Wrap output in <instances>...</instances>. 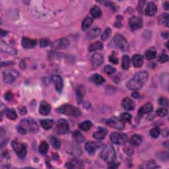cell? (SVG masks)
Instances as JSON below:
<instances>
[{
  "instance_id": "obj_5",
  "label": "cell",
  "mask_w": 169,
  "mask_h": 169,
  "mask_svg": "<svg viewBox=\"0 0 169 169\" xmlns=\"http://www.w3.org/2000/svg\"><path fill=\"white\" fill-rule=\"evenodd\" d=\"M20 126L25 129L27 131H35L38 129V126L35 121L31 118L23 119L21 121Z\"/></svg>"
},
{
  "instance_id": "obj_31",
  "label": "cell",
  "mask_w": 169,
  "mask_h": 169,
  "mask_svg": "<svg viewBox=\"0 0 169 169\" xmlns=\"http://www.w3.org/2000/svg\"><path fill=\"white\" fill-rule=\"evenodd\" d=\"M92 81H93L94 83L97 84V85H101L103 84L105 80L103 76H101L98 74H94L93 76H92Z\"/></svg>"
},
{
  "instance_id": "obj_47",
  "label": "cell",
  "mask_w": 169,
  "mask_h": 169,
  "mask_svg": "<svg viewBox=\"0 0 169 169\" xmlns=\"http://www.w3.org/2000/svg\"><path fill=\"white\" fill-rule=\"evenodd\" d=\"M159 104L161 106H167L168 105V101L166 98L161 97L159 99Z\"/></svg>"
},
{
  "instance_id": "obj_27",
  "label": "cell",
  "mask_w": 169,
  "mask_h": 169,
  "mask_svg": "<svg viewBox=\"0 0 169 169\" xmlns=\"http://www.w3.org/2000/svg\"><path fill=\"white\" fill-rule=\"evenodd\" d=\"M101 30L99 28H94L92 29L90 32H89L87 34V38L89 39H93L96 38L101 33Z\"/></svg>"
},
{
  "instance_id": "obj_39",
  "label": "cell",
  "mask_w": 169,
  "mask_h": 169,
  "mask_svg": "<svg viewBox=\"0 0 169 169\" xmlns=\"http://www.w3.org/2000/svg\"><path fill=\"white\" fill-rule=\"evenodd\" d=\"M130 67V58L128 56L125 55L122 58V68L124 69H128Z\"/></svg>"
},
{
  "instance_id": "obj_23",
  "label": "cell",
  "mask_w": 169,
  "mask_h": 169,
  "mask_svg": "<svg viewBox=\"0 0 169 169\" xmlns=\"http://www.w3.org/2000/svg\"><path fill=\"white\" fill-rule=\"evenodd\" d=\"M41 124L44 130H49L54 124V121L50 119H45L41 121Z\"/></svg>"
},
{
  "instance_id": "obj_45",
  "label": "cell",
  "mask_w": 169,
  "mask_h": 169,
  "mask_svg": "<svg viewBox=\"0 0 169 169\" xmlns=\"http://www.w3.org/2000/svg\"><path fill=\"white\" fill-rule=\"evenodd\" d=\"M111 34V30L110 29H107L105 30V31L104 32L103 34H102L101 38L103 41H106V39L108 38V37L110 36Z\"/></svg>"
},
{
  "instance_id": "obj_15",
  "label": "cell",
  "mask_w": 169,
  "mask_h": 169,
  "mask_svg": "<svg viewBox=\"0 0 169 169\" xmlns=\"http://www.w3.org/2000/svg\"><path fill=\"white\" fill-rule=\"evenodd\" d=\"M122 106L125 110H132L135 108V103L130 98L126 97L122 101Z\"/></svg>"
},
{
  "instance_id": "obj_32",
  "label": "cell",
  "mask_w": 169,
  "mask_h": 169,
  "mask_svg": "<svg viewBox=\"0 0 169 169\" xmlns=\"http://www.w3.org/2000/svg\"><path fill=\"white\" fill-rule=\"evenodd\" d=\"M50 143L52 144V145L53 146V147L56 149H59V147H60L61 143L60 141L59 140V139H58L56 137H50Z\"/></svg>"
},
{
  "instance_id": "obj_14",
  "label": "cell",
  "mask_w": 169,
  "mask_h": 169,
  "mask_svg": "<svg viewBox=\"0 0 169 169\" xmlns=\"http://www.w3.org/2000/svg\"><path fill=\"white\" fill-rule=\"evenodd\" d=\"M104 61L103 56L101 54L95 53L91 57V63L92 65L94 68L100 66Z\"/></svg>"
},
{
  "instance_id": "obj_43",
  "label": "cell",
  "mask_w": 169,
  "mask_h": 169,
  "mask_svg": "<svg viewBox=\"0 0 169 169\" xmlns=\"http://www.w3.org/2000/svg\"><path fill=\"white\" fill-rule=\"evenodd\" d=\"M159 61L161 62V63H165L168 60V56L167 54H166L165 52H163L162 53L160 54V56H159Z\"/></svg>"
},
{
  "instance_id": "obj_10",
  "label": "cell",
  "mask_w": 169,
  "mask_h": 169,
  "mask_svg": "<svg viewBox=\"0 0 169 169\" xmlns=\"http://www.w3.org/2000/svg\"><path fill=\"white\" fill-rule=\"evenodd\" d=\"M56 132L58 134H66L69 130V124L66 120L60 119L58 121L56 127Z\"/></svg>"
},
{
  "instance_id": "obj_40",
  "label": "cell",
  "mask_w": 169,
  "mask_h": 169,
  "mask_svg": "<svg viewBox=\"0 0 169 169\" xmlns=\"http://www.w3.org/2000/svg\"><path fill=\"white\" fill-rule=\"evenodd\" d=\"M168 14H163L160 17V22L164 25H165L166 27H168Z\"/></svg>"
},
{
  "instance_id": "obj_17",
  "label": "cell",
  "mask_w": 169,
  "mask_h": 169,
  "mask_svg": "<svg viewBox=\"0 0 169 169\" xmlns=\"http://www.w3.org/2000/svg\"><path fill=\"white\" fill-rule=\"evenodd\" d=\"M157 11V7L156 5L153 3V2H149L147 5L145 9V15L147 16H153L156 13Z\"/></svg>"
},
{
  "instance_id": "obj_33",
  "label": "cell",
  "mask_w": 169,
  "mask_h": 169,
  "mask_svg": "<svg viewBox=\"0 0 169 169\" xmlns=\"http://www.w3.org/2000/svg\"><path fill=\"white\" fill-rule=\"evenodd\" d=\"M48 151V144L46 141H42L39 146V152L42 155H45Z\"/></svg>"
},
{
  "instance_id": "obj_18",
  "label": "cell",
  "mask_w": 169,
  "mask_h": 169,
  "mask_svg": "<svg viewBox=\"0 0 169 169\" xmlns=\"http://www.w3.org/2000/svg\"><path fill=\"white\" fill-rule=\"evenodd\" d=\"M51 110V106L50 104L45 101H42L41 103L39 108V112L44 116H46L49 114Z\"/></svg>"
},
{
  "instance_id": "obj_6",
  "label": "cell",
  "mask_w": 169,
  "mask_h": 169,
  "mask_svg": "<svg viewBox=\"0 0 169 169\" xmlns=\"http://www.w3.org/2000/svg\"><path fill=\"white\" fill-rule=\"evenodd\" d=\"M111 141L116 145H124L128 141V135L121 133H112L110 136Z\"/></svg>"
},
{
  "instance_id": "obj_7",
  "label": "cell",
  "mask_w": 169,
  "mask_h": 169,
  "mask_svg": "<svg viewBox=\"0 0 169 169\" xmlns=\"http://www.w3.org/2000/svg\"><path fill=\"white\" fill-rule=\"evenodd\" d=\"M104 122L108 126L112 127L113 128L118 129V130H123L125 126L124 122L117 118H112L110 119L104 120Z\"/></svg>"
},
{
  "instance_id": "obj_2",
  "label": "cell",
  "mask_w": 169,
  "mask_h": 169,
  "mask_svg": "<svg viewBox=\"0 0 169 169\" xmlns=\"http://www.w3.org/2000/svg\"><path fill=\"white\" fill-rule=\"evenodd\" d=\"M101 159L105 162L108 163H112L116 159V152L113 146L110 144H108L103 148L101 153Z\"/></svg>"
},
{
  "instance_id": "obj_16",
  "label": "cell",
  "mask_w": 169,
  "mask_h": 169,
  "mask_svg": "<svg viewBox=\"0 0 169 169\" xmlns=\"http://www.w3.org/2000/svg\"><path fill=\"white\" fill-rule=\"evenodd\" d=\"M36 44V41L34 39H31L27 37H23L22 40V45L25 49L33 48Z\"/></svg>"
},
{
  "instance_id": "obj_29",
  "label": "cell",
  "mask_w": 169,
  "mask_h": 169,
  "mask_svg": "<svg viewBox=\"0 0 169 169\" xmlns=\"http://www.w3.org/2000/svg\"><path fill=\"white\" fill-rule=\"evenodd\" d=\"M5 113H6L7 117L10 120H15L17 118V114L14 109L7 108L5 111Z\"/></svg>"
},
{
  "instance_id": "obj_28",
  "label": "cell",
  "mask_w": 169,
  "mask_h": 169,
  "mask_svg": "<svg viewBox=\"0 0 169 169\" xmlns=\"http://www.w3.org/2000/svg\"><path fill=\"white\" fill-rule=\"evenodd\" d=\"M91 14L94 18H99L102 16V11L98 7L94 6L91 9Z\"/></svg>"
},
{
  "instance_id": "obj_53",
  "label": "cell",
  "mask_w": 169,
  "mask_h": 169,
  "mask_svg": "<svg viewBox=\"0 0 169 169\" xmlns=\"http://www.w3.org/2000/svg\"><path fill=\"white\" fill-rule=\"evenodd\" d=\"M131 95H132L133 97L135 98H138L140 97V93H138V92H134V93H133Z\"/></svg>"
},
{
  "instance_id": "obj_41",
  "label": "cell",
  "mask_w": 169,
  "mask_h": 169,
  "mask_svg": "<svg viewBox=\"0 0 169 169\" xmlns=\"http://www.w3.org/2000/svg\"><path fill=\"white\" fill-rule=\"evenodd\" d=\"M156 114L159 115L161 117H165L168 114V110L167 109H166L165 108H160L156 110Z\"/></svg>"
},
{
  "instance_id": "obj_13",
  "label": "cell",
  "mask_w": 169,
  "mask_h": 169,
  "mask_svg": "<svg viewBox=\"0 0 169 169\" xmlns=\"http://www.w3.org/2000/svg\"><path fill=\"white\" fill-rule=\"evenodd\" d=\"M52 81L53 82L57 91L59 93L61 92L64 87V81L61 77L58 75H54L52 77Z\"/></svg>"
},
{
  "instance_id": "obj_1",
  "label": "cell",
  "mask_w": 169,
  "mask_h": 169,
  "mask_svg": "<svg viewBox=\"0 0 169 169\" xmlns=\"http://www.w3.org/2000/svg\"><path fill=\"white\" fill-rule=\"evenodd\" d=\"M149 74L146 71H142L136 73L132 79L127 83V87L130 90H138L142 87L147 81Z\"/></svg>"
},
{
  "instance_id": "obj_38",
  "label": "cell",
  "mask_w": 169,
  "mask_h": 169,
  "mask_svg": "<svg viewBox=\"0 0 169 169\" xmlns=\"http://www.w3.org/2000/svg\"><path fill=\"white\" fill-rule=\"evenodd\" d=\"M120 119L124 122L130 123L131 120V115L128 112H124L121 114Z\"/></svg>"
},
{
  "instance_id": "obj_50",
  "label": "cell",
  "mask_w": 169,
  "mask_h": 169,
  "mask_svg": "<svg viewBox=\"0 0 169 169\" xmlns=\"http://www.w3.org/2000/svg\"><path fill=\"white\" fill-rule=\"evenodd\" d=\"M122 19V17H120V15H118V17H117V19H116V24H115V26H116V27H121Z\"/></svg>"
},
{
  "instance_id": "obj_36",
  "label": "cell",
  "mask_w": 169,
  "mask_h": 169,
  "mask_svg": "<svg viewBox=\"0 0 169 169\" xmlns=\"http://www.w3.org/2000/svg\"><path fill=\"white\" fill-rule=\"evenodd\" d=\"M73 138L79 143L83 142V141H84L85 140V138L83 137V135H82V133H81L78 131H74V132L73 133Z\"/></svg>"
},
{
  "instance_id": "obj_11",
  "label": "cell",
  "mask_w": 169,
  "mask_h": 169,
  "mask_svg": "<svg viewBox=\"0 0 169 169\" xmlns=\"http://www.w3.org/2000/svg\"><path fill=\"white\" fill-rule=\"evenodd\" d=\"M69 45V42L66 38H60L54 41L52 44V48L54 50L66 49Z\"/></svg>"
},
{
  "instance_id": "obj_49",
  "label": "cell",
  "mask_w": 169,
  "mask_h": 169,
  "mask_svg": "<svg viewBox=\"0 0 169 169\" xmlns=\"http://www.w3.org/2000/svg\"><path fill=\"white\" fill-rule=\"evenodd\" d=\"M109 61H110L111 63H112L114 64H118V59L116 58V56H114V55H112L109 57Z\"/></svg>"
},
{
  "instance_id": "obj_48",
  "label": "cell",
  "mask_w": 169,
  "mask_h": 169,
  "mask_svg": "<svg viewBox=\"0 0 169 169\" xmlns=\"http://www.w3.org/2000/svg\"><path fill=\"white\" fill-rule=\"evenodd\" d=\"M13 97V95L11 91H7V93L5 94V98H6V100L7 101H10L11 100H12Z\"/></svg>"
},
{
  "instance_id": "obj_24",
  "label": "cell",
  "mask_w": 169,
  "mask_h": 169,
  "mask_svg": "<svg viewBox=\"0 0 169 169\" xmlns=\"http://www.w3.org/2000/svg\"><path fill=\"white\" fill-rule=\"evenodd\" d=\"M141 142H142L141 137L139 135H137V134L133 135L130 139V143L133 146H139Z\"/></svg>"
},
{
  "instance_id": "obj_42",
  "label": "cell",
  "mask_w": 169,
  "mask_h": 169,
  "mask_svg": "<svg viewBox=\"0 0 169 169\" xmlns=\"http://www.w3.org/2000/svg\"><path fill=\"white\" fill-rule=\"evenodd\" d=\"M104 71L106 73H107L108 75H111V74H113L116 72V69L114 68V67L111 66H106L104 67Z\"/></svg>"
},
{
  "instance_id": "obj_19",
  "label": "cell",
  "mask_w": 169,
  "mask_h": 169,
  "mask_svg": "<svg viewBox=\"0 0 169 169\" xmlns=\"http://www.w3.org/2000/svg\"><path fill=\"white\" fill-rule=\"evenodd\" d=\"M108 131L106 128H98V130L93 133V138L98 140H103V139L105 138V136L106 135Z\"/></svg>"
},
{
  "instance_id": "obj_4",
  "label": "cell",
  "mask_w": 169,
  "mask_h": 169,
  "mask_svg": "<svg viewBox=\"0 0 169 169\" xmlns=\"http://www.w3.org/2000/svg\"><path fill=\"white\" fill-rule=\"evenodd\" d=\"M12 147H13L14 151L19 158L23 159L25 157L27 150V146L24 143L19 142L17 140H15L12 142Z\"/></svg>"
},
{
  "instance_id": "obj_54",
  "label": "cell",
  "mask_w": 169,
  "mask_h": 169,
  "mask_svg": "<svg viewBox=\"0 0 169 169\" xmlns=\"http://www.w3.org/2000/svg\"><path fill=\"white\" fill-rule=\"evenodd\" d=\"M168 1H166L165 3V4H164V7L166 9V10H168Z\"/></svg>"
},
{
  "instance_id": "obj_30",
  "label": "cell",
  "mask_w": 169,
  "mask_h": 169,
  "mask_svg": "<svg viewBox=\"0 0 169 169\" xmlns=\"http://www.w3.org/2000/svg\"><path fill=\"white\" fill-rule=\"evenodd\" d=\"M92 23H93V19H92L91 17H86L83 20V23H82V29H83V31H86L91 27Z\"/></svg>"
},
{
  "instance_id": "obj_37",
  "label": "cell",
  "mask_w": 169,
  "mask_h": 169,
  "mask_svg": "<svg viewBox=\"0 0 169 169\" xmlns=\"http://www.w3.org/2000/svg\"><path fill=\"white\" fill-rule=\"evenodd\" d=\"M85 93V89L83 87H79L77 89L76 91V94H77V98H78V100L79 102V101H81L82 98L83 97Z\"/></svg>"
},
{
  "instance_id": "obj_8",
  "label": "cell",
  "mask_w": 169,
  "mask_h": 169,
  "mask_svg": "<svg viewBox=\"0 0 169 169\" xmlns=\"http://www.w3.org/2000/svg\"><path fill=\"white\" fill-rule=\"evenodd\" d=\"M114 43L119 48L126 51L128 49L129 46L127 40L121 34H116L114 38Z\"/></svg>"
},
{
  "instance_id": "obj_3",
  "label": "cell",
  "mask_w": 169,
  "mask_h": 169,
  "mask_svg": "<svg viewBox=\"0 0 169 169\" xmlns=\"http://www.w3.org/2000/svg\"><path fill=\"white\" fill-rule=\"evenodd\" d=\"M57 112L61 114H67V115L75 116V117H78L81 116V111L78 108L75 107L71 104H66L64 105L61 106L57 109Z\"/></svg>"
},
{
  "instance_id": "obj_9",
  "label": "cell",
  "mask_w": 169,
  "mask_h": 169,
  "mask_svg": "<svg viewBox=\"0 0 169 169\" xmlns=\"http://www.w3.org/2000/svg\"><path fill=\"white\" fill-rule=\"evenodd\" d=\"M19 73L14 69H7L3 71V81L6 83H11L18 77Z\"/></svg>"
},
{
  "instance_id": "obj_34",
  "label": "cell",
  "mask_w": 169,
  "mask_h": 169,
  "mask_svg": "<svg viewBox=\"0 0 169 169\" xmlns=\"http://www.w3.org/2000/svg\"><path fill=\"white\" fill-rule=\"evenodd\" d=\"M66 166L68 168H80L82 166L80 162H79V161L77 160H72L71 161H69V163L66 164Z\"/></svg>"
},
{
  "instance_id": "obj_52",
  "label": "cell",
  "mask_w": 169,
  "mask_h": 169,
  "mask_svg": "<svg viewBox=\"0 0 169 169\" xmlns=\"http://www.w3.org/2000/svg\"><path fill=\"white\" fill-rule=\"evenodd\" d=\"M145 3V1H140L139 2V6H138V9L140 10V11H141V10H142L143 7V4Z\"/></svg>"
},
{
  "instance_id": "obj_44",
  "label": "cell",
  "mask_w": 169,
  "mask_h": 169,
  "mask_svg": "<svg viewBox=\"0 0 169 169\" xmlns=\"http://www.w3.org/2000/svg\"><path fill=\"white\" fill-rule=\"evenodd\" d=\"M160 134V130L158 128H153L150 131V135L153 138H157Z\"/></svg>"
},
{
  "instance_id": "obj_22",
  "label": "cell",
  "mask_w": 169,
  "mask_h": 169,
  "mask_svg": "<svg viewBox=\"0 0 169 169\" xmlns=\"http://www.w3.org/2000/svg\"><path fill=\"white\" fill-rule=\"evenodd\" d=\"M132 62L135 68H140L143 64V57L140 54H136L133 57Z\"/></svg>"
},
{
  "instance_id": "obj_35",
  "label": "cell",
  "mask_w": 169,
  "mask_h": 169,
  "mask_svg": "<svg viewBox=\"0 0 169 169\" xmlns=\"http://www.w3.org/2000/svg\"><path fill=\"white\" fill-rule=\"evenodd\" d=\"M156 51L155 49L151 48L148 50L147 51L145 52V58L147 59H152L155 58L156 57Z\"/></svg>"
},
{
  "instance_id": "obj_25",
  "label": "cell",
  "mask_w": 169,
  "mask_h": 169,
  "mask_svg": "<svg viewBox=\"0 0 169 169\" xmlns=\"http://www.w3.org/2000/svg\"><path fill=\"white\" fill-rule=\"evenodd\" d=\"M93 126V124L91 121L86 120L79 124V128L83 131H88Z\"/></svg>"
},
{
  "instance_id": "obj_51",
  "label": "cell",
  "mask_w": 169,
  "mask_h": 169,
  "mask_svg": "<svg viewBox=\"0 0 169 169\" xmlns=\"http://www.w3.org/2000/svg\"><path fill=\"white\" fill-rule=\"evenodd\" d=\"M17 131H18V132L21 134H26L27 132V131L25 129L23 128V127L21 126H19L17 127Z\"/></svg>"
},
{
  "instance_id": "obj_20",
  "label": "cell",
  "mask_w": 169,
  "mask_h": 169,
  "mask_svg": "<svg viewBox=\"0 0 169 169\" xmlns=\"http://www.w3.org/2000/svg\"><path fill=\"white\" fill-rule=\"evenodd\" d=\"M153 110V107L152 106V104L150 103H147L145 104H144L143 106L140 108L138 112V114L140 116H142L143 114H147V113H149L151 111Z\"/></svg>"
},
{
  "instance_id": "obj_21",
  "label": "cell",
  "mask_w": 169,
  "mask_h": 169,
  "mask_svg": "<svg viewBox=\"0 0 169 169\" xmlns=\"http://www.w3.org/2000/svg\"><path fill=\"white\" fill-rule=\"evenodd\" d=\"M85 147L86 151H87L89 154H91V155H93V154L95 153L98 149L97 144L94 142H93V141L87 142L85 144Z\"/></svg>"
},
{
  "instance_id": "obj_46",
  "label": "cell",
  "mask_w": 169,
  "mask_h": 169,
  "mask_svg": "<svg viewBox=\"0 0 169 169\" xmlns=\"http://www.w3.org/2000/svg\"><path fill=\"white\" fill-rule=\"evenodd\" d=\"M49 44L50 41L47 38H42L41 40V41H40V45H41V46L42 47V48L49 45Z\"/></svg>"
},
{
  "instance_id": "obj_26",
  "label": "cell",
  "mask_w": 169,
  "mask_h": 169,
  "mask_svg": "<svg viewBox=\"0 0 169 169\" xmlns=\"http://www.w3.org/2000/svg\"><path fill=\"white\" fill-rule=\"evenodd\" d=\"M103 48V43L98 41L91 44V45L89 47V50L90 52H93L96 50H102Z\"/></svg>"
},
{
  "instance_id": "obj_12",
  "label": "cell",
  "mask_w": 169,
  "mask_h": 169,
  "mask_svg": "<svg viewBox=\"0 0 169 169\" xmlns=\"http://www.w3.org/2000/svg\"><path fill=\"white\" fill-rule=\"evenodd\" d=\"M129 24L132 30L139 29L142 27L143 20L140 17L134 16L130 18V21H129Z\"/></svg>"
}]
</instances>
